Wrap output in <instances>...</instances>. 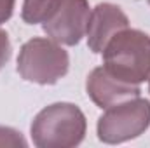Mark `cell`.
Wrapping results in <instances>:
<instances>
[{
    "mask_svg": "<svg viewBox=\"0 0 150 148\" xmlns=\"http://www.w3.org/2000/svg\"><path fill=\"white\" fill-rule=\"evenodd\" d=\"M103 68L127 84L140 85L150 77V35L142 30L124 28L103 49Z\"/></svg>",
    "mask_w": 150,
    "mask_h": 148,
    "instance_id": "cell-1",
    "label": "cell"
},
{
    "mask_svg": "<svg viewBox=\"0 0 150 148\" xmlns=\"http://www.w3.org/2000/svg\"><path fill=\"white\" fill-rule=\"evenodd\" d=\"M87 131L84 111L74 103H52L38 111L32 122V141L38 148L79 147Z\"/></svg>",
    "mask_w": 150,
    "mask_h": 148,
    "instance_id": "cell-2",
    "label": "cell"
},
{
    "mask_svg": "<svg viewBox=\"0 0 150 148\" xmlns=\"http://www.w3.org/2000/svg\"><path fill=\"white\" fill-rule=\"evenodd\" d=\"M70 68L68 52L52 38L33 37L23 44L18 56V73L23 80L38 85L59 82Z\"/></svg>",
    "mask_w": 150,
    "mask_h": 148,
    "instance_id": "cell-3",
    "label": "cell"
},
{
    "mask_svg": "<svg viewBox=\"0 0 150 148\" xmlns=\"http://www.w3.org/2000/svg\"><path fill=\"white\" fill-rule=\"evenodd\" d=\"M150 127V101L145 98H131L105 108L98 118L96 134L101 143L120 145L140 138Z\"/></svg>",
    "mask_w": 150,
    "mask_h": 148,
    "instance_id": "cell-4",
    "label": "cell"
},
{
    "mask_svg": "<svg viewBox=\"0 0 150 148\" xmlns=\"http://www.w3.org/2000/svg\"><path fill=\"white\" fill-rule=\"evenodd\" d=\"M87 0H58L49 18L42 23L45 35L61 45H77L87 30Z\"/></svg>",
    "mask_w": 150,
    "mask_h": 148,
    "instance_id": "cell-5",
    "label": "cell"
},
{
    "mask_svg": "<svg viewBox=\"0 0 150 148\" xmlns=\"http://www.w3.org/2000/svg\"><path fill=\"white\" fill-rule=\"evenodd\" d=\"M127 26H129V19L119 5L110 4V2L98 4L91 11L89 21H87V30H86L87 47L94 54H101L107 42L117 32Z\"/></svg>",
    "mask_w": 150,
    "mask_h": 148,
    "instance_id": "cell-6",
    "label": "cell"
},
{
    "mask_svg": "<svg viewBox=\"0 0 150 148\" xmlns=\"http://www.w3.org/2000/svg\"><path fill=\"white\" fill-rule=\"evenodd\" d=\"M86 91H87V96L91 98V101L101 110H105L112 105H117L120 101L138 98L142 92L140 85L127 84V82L115 78L103 66H98L89 73L87 80H86Z\"/></svg>",
    "mask_w": 150,
    "mask_h": 148,
    "instance_id": "cell-7",
    "label": "cell"
},
{
    "mask_svg": "<svg viewBox=\"0 0 150 148\" xmlns=\"http://www.w3.org/2000/svg\"><path fill=\"white\" fill-rule=\"evenodd\" d=\"M56 2L58 0H25L21 19L26 25H38V23L42 25L52 12Z\"/></svg>",
    "mask_w": 150,
    "mask_h": 148,
    "instance_id": "cell-8",
    "label": "cell"
},
{
    "mask_svg": "<svg viewBox=\"0 0 150 148\" xmlns=\"http://www.w3.org/2000/svg\"><path fill=\"white\" fill-rule=\"evenodd\" d=\"M0 147H28V141L19 131L7 125H0Z\"/></svg>",
    "mask_w": 150,
    "mask_h": 148,
    "instance_id": "cell-9",
    "label": "cell"
},
{
    "mask_svg": "<svg viewBox=\"0 0 150 148\" xmlns=\"http://www.w3.org/2000/svg\"><path fill=\"white\" fill-rule=\"evenodd\" d=\"M11 54H12V45H11L9 35H7L5 30L0 28V70L9 63Z\"/></svg>",
    "mask_w": 150,
    "mask_h": 148,
    "instance_id": "cell-10",
    "label": "cell"
},
{
    "mask_svg": "<svg viewBox=\"0 0 150 148\" xmlns=\"http://www.w3.org/2000/svg\"><path fill=\"white\" fill-rule=\"evenodd\" d=\"M16 0H0V25L9 21L12 12H14Z\"/></svg>",
    "mask_w": 150,
    "mask_h": 148,
    "instance_id": "cell-11",
    "label": "cell"
},
{
    "mask_svg": "<svg viewBox=\"0 0 150 148\" xmlns=\"http://www.w3.org/2000/svg\"><path fill=\"white\" fill-rule=\"evenodd\" d=\"M149 92H150V77H149Z\"/></svg>",
    "mask_w": 150,
    "mask_h": 148,
    "instance_id": "cell-12",
    "label": "cell"
},
{
    "mask_svg": "<svg viewBox=\"0 0 150 148\" xmlns=\"http://www.w3.org/2000/svg\"><path fill=\"white\" fill-rule=\"evenodd\" d=\"M147 2H149V5H150V0H147Z\"/></svg>",
    "mask_w": 150,
    "mask_h": 148,
    "instance_id": "cell-13",
    "label": "cell"
}]
</instances>
